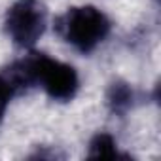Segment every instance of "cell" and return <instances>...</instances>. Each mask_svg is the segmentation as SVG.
Here are the masks:
<instances>
[{"label": "cell", "mask_w": 161, "mask_h": 161, "mask_svg": "<svg viewBox=\"0 0 161 161\" xmlns=\"http://www.w3.org/2000/svg\"><path fill=\"white\" fill-rule=\"evenodd\" d=\"M61 38L80 53H91L110 32L108 17L95 6H76L57 19Z\"/></svg>", "instance_id": "6da1fadb"}, {"label": "cell", "mask_w": 161, "mask_h": 161, "mask_svg": "<svg viewBox=\"0 0 161 161\" xmlns=\"http://www.w3.org/2000/svg\"><path fill=\"white\" fill-rule=\"evenodd\" d=\"M25 64V70L29 74L31 84H40L44 91L53 101H70L74 99L80 80L74 66L55 61L44 53H32L25 59H21Z\"/></svg>", "instance_id": "7a4b0ae2"}, {"label": "cell", "mask_w": 161, "mask_h": 161, "mask_svg": "<svg viewBox=\"0 0 161 161\" xmlns=\"http://www.w3.org/2000/svg\"><path fill=\"white\" fill-rule=\"evenodd\" d=\"M46 31V8L40 0H15L6 14V32L19 47H32Z\"/></svg>", "instance_id": "3957f363"}, {"label": "cell", "mask_w": 161, "mask_h": 161, "mask_svg": "<svg viewBox=\"0 0 161 161\" xmlns=\"http://www.w3.org/2000/svg\"><path fill=\"white\" fill-rule=\"evenodd\" d=\"M106 103H108V108L112 114L116 116H123L131 110L133 103H135V91L133 87L127 84V82H114L110 87H108V93H106Z\"/></svg>", "instance_id": "277c9868"}, {"label": "cell", "mask_w": 161, "mask_h": 161, "mask_svg": "<svg viewBox=\"0 0 161 161\" xmlns=\"http://www.w3.org/2000/svg\"><path fill=\"white\" fill-rule=\"evenodd\" d=\"M87 157H97V159H114V157H125L118 150V142L114 140L112 135L108 133H99L91 138L89 142V152Z\"/></svg>", "instance_id": "5b68a950"}, {"label": "cell", "mask_w": 161, "mask_h": 161, "mask_svg": "<svg viewBox=\"0 0 161 161\" xmlns=\"http://www.w3.org/2000/svg\"><path fill=\"white\" fill-rule=\"evenodd\" d=\"M15 93L17 91L12 86V82H10L4 74H0V121H2L4 112H6V108H8V104H10V101H12V97Z\"/></svg>", "instance_id": "8992f818"}]
</instances>
